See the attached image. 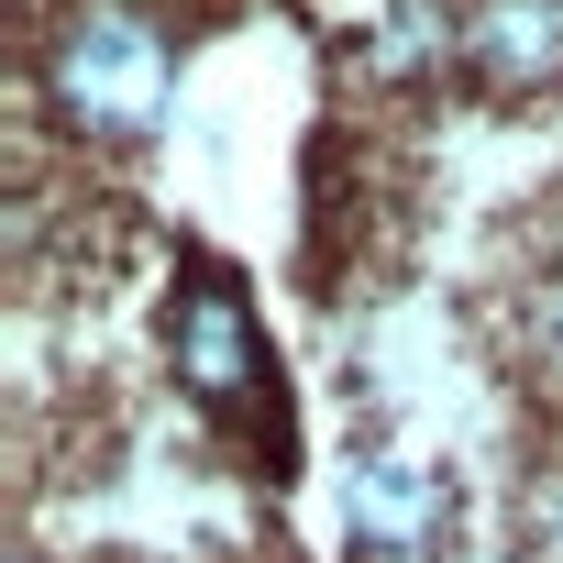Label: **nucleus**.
Segmentation results:
<instances>
[{"label":"nucleus","mask_w":563,"mask_h":563,"mask_svg":"<svg viewBox=\"0 0 563 563\" xmlns=\"http://www.w3.org/2000/svg\"><path fill=\"white\" fill-rule=\"evenodd\" d=\"M464 67L497 100L563 89V12H552V0H475V12H464Z\"/></svg>","instance_id":"obj_3"},{"label":"nucleus","mask_w":563,"mask_h":563,"mask_svg":"<svg viewBox=\"0 0 563 563\" xmlns=\"http://www.w3.org/2000/svg\"><path fill=\"white\" fill-rule=\"evenodd\" d=\"M519 552L530 563H563V464L519 475Z\"/></svg>","instance_id":"obj_5"},{"label":"nucleus","mask_w":563,"mask_h":563,"mask_svg":"<svg viewBox=\"0 0 563 563\" xmlns=\"http://www.w3.org/2000/svg\"><path fill=\"white\" fill-rule=\"evenodd\" d=\"M166 365H177V387H188L210 420H254V398H265V343H254V310H243V288H232L221 265L177 276V299H166Z\"/></svg>","instance_id":"obj_2"},{"label":"nucleus","mask_w":563,"mask_h":563,"mask_svg":"<svg viewBox=\"0 0 563 563\" xmlns=\"http://www.w3.org/2000/svg\"><path fill=\"white\" fill-rule=\"evenodd\" d=\"M166 78H177V45L133 0H67L56 34H45V100L78 133H100V144L155 133L166 122Z\"/></svg>","instance_id":"obj_1"},{"label":"nucleus","mask_w":563,"mask_h":563,"mask_svg":"<svg viewBox=\"0 0 563 563\" xmlns=\"http://www.w3.org/2000/svg\"><path fill=\"white\" fill-rule=\"evenodd\" d=\"M442 475H420V464H354L343 475V530H354V552L365 563H398V552H420L431 530H442Z\"/></svg>","instance_id":"obj_4"}]
</instances>
